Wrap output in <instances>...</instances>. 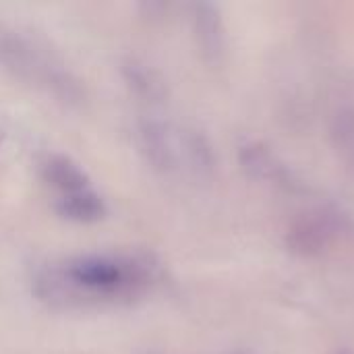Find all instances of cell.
<instances>
[{"mask_svg": "<svg viewBox=\"0 0 354 354\" xmlns=\"http://www.w3.org/2000/svg\"><path fill=\"white\" fill-rule=\"evenodd\" d=\"M41 172L46 183H50V187L60 193L58 199L91 189L85 172L64 156H48L41 164Z\"/></svg>", "mask_w": 354, "mask_h": 354, "instance_id": "8992f818", "label": "cell"}, {"mask_svg": "<svg viewBox=\"0 0 354 354\" xmlns=\"http://www.w3.org/2000/svg\"><path fill=\"white\" fill-rule=\"evenodd\" d=\"M354 236V222L338 205H315L299 214L286 230V249L303 259L324 257Z\"/></svg>", "mask_w": 354, "mask_h": 354, "instance_id": "3957f363", "label": "cell"}, {"mask_svg": "<svg viewBox=\"0 0 354 354\" xmlns=\"http://www.w3.org/2000/svg\"><path fill=\"white\" fill-rule=\"evenodd\" d=\"M338 354H351V353H346V351H342V353H338Z\"/></svg>", "mask_w": 354, "mask_h": 354, "instance_id": "30bf717a", "label": "cell"}, {"mask_svg": "<svg viewBox=\"0 0 354 354\" xmlns=\"http://www.w3.org/2000/svg\"><path fill=\"white\" fill-rule=\"evenodd\" d=\"M141 141L149 162L166 174L205 178L214 172L212 145L195 129L151 120L141 127Z\"/></svg>", "mask_w": 354, "mask_h": 354, "instance_id": "7a4b0ae2", "label": "cell"}, {"mask_svg": "<svg viewBox=\"0 0 354 354\" xmlns=\"http://www.w3.org/2000/svg\"><path fill=\"white\" fill-rule=\"evenodd\" d=\"M195 23H197V37H199L203 54L209 60H218L222 56L224 44H226L224 25H222V17H220L218 6L199 4L197 15H195Z\"/></svg>", "mask_w": 354, "mask_h": 354, "instance_id": "52a82bcc", "label": "cell"}, {"mask_svg": "<svg viewBox=\"0 0 354 354\" xmlns=\"http://www.w3.org/2000/svg\"><path fill=\"white\" fill-rule=\"evenodd\" d=\"M58 212L77 222H95L104 216V201L93 189L58 199Z\"/></svg>", "mask_w": 354, "mask_h": 354, "instance_id": "ba28073f", "label": "cell"}, {"mask_svg": "<svg viewBox=\"0 0 354 354\" xmlns=\"http://www.w3.org/2000/svg\"><path fill=\"white\" fill-rule=\"evenodd\" d=\"M332 139L342 158L354 164V106H342L334 114Z\"/></svg>", "mask_w": 354, "mask_h": 354, "instance_id": "9c48e42d", "label": "cell"}, {"mask_svg": "<svg viewBox=\"0 0 354 354\" xmlns=\"http://www.w3.org/2000/svg\"><path fill=\"white\" fill-rule=\"evenodd\" d=\"M156 280L149 259L129 255H83L52 270L44 280V295L60 301H120L145 292Z\"/></svg>", "mask_w": 354, "mask_h": 354, "instance_id": "6da1fadb", "label": "cell"}, {"mask_svg": "<svg viewBox=\"0 0 354 354\" xmlns=\"http://www.w3.org/2000/svg\"><path fill=\"white\" fill-rule=\"evenodd\" d=\"M0 64L15 71L23 79H29L37 85H46L52 91L64 89L66 95L71 91V83L64 71L58 68V64H54L52 58L44 54V50H39L35 44L27 41L25 37L12 31H4L2 27H0Z\"/></svg>", "mask_w": 354, "mask_h": 354, "instance_id": "277c9868", "label": "cell"}, {"mask_svg": "<svg viewBox=\"0 0 354 354\" xmlns=\"http://www.w3.org/2000/svg\"><path fill=\"white\" fill-rule=\"evenodd\" d=\"M239 160L245 172L259 183H266L284 191H297L301 187L295 172L288 168V164L263 141L245 143L239 151Z\"/></svg>", "mask_w": 354, "mask_h": 354, "instance_id": "5b68a950", "label": "cell"}]
</instances>
